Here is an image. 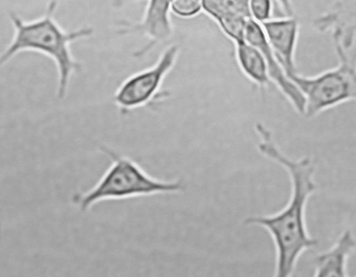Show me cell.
<instances>
[{"instance_id": "6da1fadb", "label": "cell", "mask_w": 356, "mask_h": 277, "mask_svg": "<svg viewBox=\"0 0 356 277\" xmlns=\"http://www.w3.org/2000/svg\"><path fill=\"white\" fill-rule=\"evenodd\" d=\"M255 130L260 138L259 151L288 171L292 190L288 203L281 211L268 216L249 217L245 224L258 225L268 231L276 250L275 276L288 277L301 253L318 243L309 235L305 221L307 201L316 189L314 181L315 163L309 156L294 160L285 156L263 124L257 123Z\"/></svg>"}, {"instance_id": "7a4b0ae2", "label": "cell", "mask_w": 356, "mask_h": 277, "mask_svg": "<svg viewBox=\"0 0 356 277\" xmlns=\"http://www.w3.org/2000/svg\"><path fill=\"white\" fill-rule=\"evenodd\" d=\"M58 3L51 0L45 12L40 17L26 21L15 12L9 14L14 35L0 58L1 65L22 51H35L51 58L58 72L57 97L63 99L72 75L81 69V64L74 58L70 44L90 37L93 28L80 27L72 31L63 29L56 22L54 14Z\"/></svg>"}, {"instance_id": "3957f363", "label": "cell", "mask_w": 356, "mask_h": 277, "mask_svg": "<svg viewBox=\"0 0 356 277\" xmlns=\"http://www.w3.org/2000/svg\"><path fill=\"white\" fill-rule=\"evenodd\" d=\"M105 151L112 158L110 167L92 188L73 196V202L81 211L104 200L174 193L184 190L180 180L165 181L155 178L131 158Z\"/></svg>"}, {"instance_id": "277c9868", "label": "cell", "mask_w": 356, "mask_h": 277, "mask_svg": "<svg viewBox=\"0 0 356 277\" xmlns=\"http://www.w3.org/2000/svg\"><path fill=\"white\" fill-rule=\"evenodd\" d=\"M337 65L314 76L298 72L289 77L305 99L304 117L312 118L322 112L348 101H356V53L333 42Z\"/></svg>"}, {"instance_id": "5b68a950", "label": "cell", "mask_w": 356, "mask_h": 277, "mask_svg": "<svg viewBox=\"0 0 356 277\" xmlns=\"http://www.w3.org/2000/svg\"><path fill=\"white\" fill-rule=\"evenodd\" d=\"M175 44L167 47L152 66L133 74L118 86L113 101L122 114L150 103L175 66L179 53Z\"/></svg>"}, {"instance_id": "8992f818", "label": "cell", "mask_w": 356, "mask_h": 277, "mask_svg": "<svg viewBox=\"0 0 356 277\" xmlns=\"http://www.w3.org/2000/svg\"><path fill=\"white\" fill-rule=\"evenodd\" d=\"M173 0H147L144 15L138 22H121L118 33L140 34L148 38V42L134 53L135 57L145 55L158 44L168 39L172 33L170 19Z\"/></svg>"}, {"instance_id": "52a82bcc", "label": "cell", "mask_w": 356, "mask_h": 277, "mask_svg": "<svg viewBox=\"0 0 356 277\" xmlns=\"http://www.w3.org/2000/svg\"><path fill=\"white\" fill-rule=\"evenodd\" d=\"M244 39L261 51L271 83L275 84L293 109L303 116L305 99L298 86L288 76L275 56L266 40L261 24L250 18L245 24Z\"/></svg>"}, {"instance_id": "ba28073f", "label": "cell", "mask_w": 356, "mask_h": 277, "mask_svg": "<svg viewBox=\"0 0 356 277\" xmlns=\"http://www.w3.org/2000/svg\"><path fill=\"white\" fill-rule=\"evenodd\" d=\"M266 40L288 76L297 73L296 51L300 24L294 16L270 19L261 24Z\"/></svg>"}, {"instance_id": "9c48e42d", "label": "cell", "mask_w": 356, "mask_h": 277, "mask_svg": "<svg viewBox=\"0 0 356 277\" xmlns=\"http://www.w3.org/2000/svg\"><path fill=\"white\" fill-rule=\"evenodd\" d=\"M356 249V239L350 230H345L335 244L315 259V276L317 277H344L348 256Z\"/></svg>"}, {"instance_id": "30bf717a", "label": "cell", "mask_w": 356, "mask_h": 277, "mask_svg": "<svg viewBox=\"0 0 356 277\" xmlns=\"http://www.w3.org/2000/svg\"><path fill=\"white\" fill-rule=\"evenodd\" d=\"M234 45L236 62L243 74L260 88L266 87L271 81L261 51L245 40Z\"/></svg>"}, {"instance_id": "8fae6325", "label": "cell", "mask_w": 356, "mask_h": 277, "mask_svg": "<svg viewBox=\"0 0 356 277\" xmlns=\"http://www.w3.org/2000/svg\"><path fill=\"white\" fill-rule=\"evenodd\" d=\"M248 8L251 18L262 24L271 19L273 0H248Z\"/></svg>"}, {"instance_id": "7c38bea8", "label": "cell", "mask_w": 356, "mask_h": 277, "mask_svg": "<svg viewBox=\"0 0 356 277\" xmlns=\"http://www.w3.org/2000/svg\"><path fill=\"white\" fill-rule=\"evenodd\" d=\"M203 0H173L172 11L181 17H191L202 10Z\"/></svg>"}, {"instance_id": "4fadbf2b", "label": "cell", "mask_w": 356, "mask_h": 277, "mask_svg": "<svg viewBox=\"0 0 356 277\" xmlns=\"http://www.w3.org/2000/svg\"><path fill=\"white\" fill-rule=\"evenodd\" d=\"M285 16H294L291 0H275Z\"/></svg>"}, {"instance_id": "5bb4252c", "label": "cell", "mask_w": 356, "mask_h": 277, "mask_svg": "<svg viewBox=\"0 0 356 277\" xmlns=\"http://www.w3.org/2000/svg\"><path fill=\"white\" fill-rule=\"evenodd\" d=\"M145 0H114L113 6L116 8L121 7L122 6L131 2H138Z\"/></svg>"}]
</instances>
